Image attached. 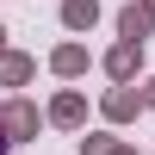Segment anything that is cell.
<instances>
[{
	"instance_id": "cell-1",
	"label": "cell",
	"mask_w": 155,
	"mask_h": 155,
	"mask_svg": "<svg viewBox=\"0 0 155 155\" xmlns=\"http://www.w3.org/2000/svg\"><path fill=\"white\" fill-rule=\"evenodd\" d=\"M0 149H6V137H0Z\"/></svg>"
}]
</instances>
